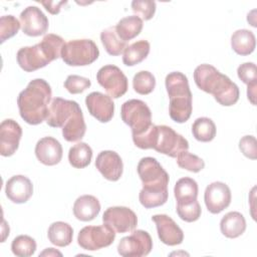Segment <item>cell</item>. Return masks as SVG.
Instances as JSON below:
<instances>
[{
  "instance_id": "30bf717a",
  "label": "cell",
  "mask_w": 257,
  "mask_h": 257,
  "mask_svg": "<svg viewBox=\"0 0 257 257\" xmlns=\"http://www.w3.org/2000/svg\"><path fill=\"white\" fill-rule=\"evenodd\" d=\"M96 80L112 98L122 96L128 88L126 76L116 65L107 64L100 67L96 73Z\"/></svg>"
},
{
  "instance_id": "4316f807",
  "label": "cell",
  "mask_w": 257,
  "mask_h": 257,
  "mask_svg": "<svg viewBox=\"0 0 257 257\" xmlns=\"http://www.w3.org/2000/svg\"><path fill=\"white\" fill-rule=\"evenodd\" d=\"M143 26L144 21L141 17L137 15H131L121 18L115 25V30L117 36L121 40L127 42L141 33Z\"/></svg>"
},
{
  "instance_id": "8fae6325",
  "label": "cell",
  "mask_w": 257,
  "mask_h": 257,
  "mask_svg": "<svg viewBox=\"0 0 257 257\" xmlns=\"http://www.w3.org/2000/svg\"><path fill=\"white\" fill-rule=\"evenodd\" d=\"M153 249L151 235L145 230H133L132 234L120 239L117 252L124 257L147 256Z\"/></svg>"
},
{
  "instance_id": "d6a6232c",
  "label": "cell",
  "mask_w": 257,
  "mask_h": 257,
  "mask_svg": "<svg viewBox=\"0 0 257 257\" xmlns=\"http://www.w3.org/2000/svg\"><path fill=\"white\" fill-rule=\"evenodd\" d=\"M156 86V78L154 74L148 70H141L134 75V90L142 95L150 94Z\"/></svg>"
},
{
  "instance_id": "ba28073f",
  "label": "cell",
  "mask_w": 257,
  "mask_h": 257,
  "mask_svg": "<svg viewBox=\"0 0 257 257\" xmlns=\"http://www.w3.org/2000/svg\"><path fill=\"white\" fill-rule=\"evenodd\" d=\"M153 149L160 154L167 155L171 158H177L181 152L188 151L189 143L171 126L162 124L156 126Z\"/></svg>"
},
{
  "instance_id": "7402d4cb",
  "label": "cell",
  "mask_w": 257,
  "mask_h": 257,
  "mask_svg": "<svg viewBox=\"0 0 257 257\" xmlns=\"http://www.w3.org/2000/svg\"><path fill=\"white\" fill-rule=\"evenodd\" d=\"M74 217L82 222L93 220L100 212V203L92 195H82L78 197L73 204Z\"/></svg>"
},
{
  "instance_id": "277c9868",
  "label": "cell",
  "mask_w": 257,
  "mask_h": 257,
  "mask_svg": "<svg viewBox=\"0 0 257 257\" xmlns=\"http://www.w3.org/2000/svg\"><path fill=\"white\" fill-rule=\"evenodd\" d=\"M165 84L170 98L169 113L171 118L178 123L186 122L193 110V95L187 76L180 71L170 72L166 76Z\"/></svg>"
},
{
  "instance_id": "ac0fdd59",
  "label": "cell",
  "mask_w": 257,
  "mask_h": 257,
  "mask_svg": "<svg viewBox=\"0 0 257 257\" xmlns=\"http://www.w3.org/2000/svg\"><path fill=\"white\" fill-rule=\"evenodd\" d=\"M95 167L104 179L111 182L118 181L123 171L122 160L114 151L100 152L96 157Z\"/></svg>"
},
{
  "instance_id": "d4e9b609",
  "label": "cell",
  "mask_w": 257,
  "mask_h": 257,
  "mask_svg": "<svg viewBox=\"0 0 257 257\" xmlns=\"http://www.w3.org/2000/svg\"><path fill=\"white\" fill-rule=\"evenodd\" d=\"M231 47L239 55L251 54L256 47V38L248 29H238L231 36Z\"/></svg>"
},
{
  "instance_id": "52a82bcc",
  "label": "cell",
  "mask_w": 257,
  "mask_h": 257,
  "mask_svg": "<svg viewBox=\"0 0 257 257\" xmlns=\"http://www.w3.org/2000/svg\"><path fill=\"white\" fill-rule=\"evenodd\" d=\"M139 177L146 191H167L170 181L169 174L161 164L152 157L141 159L137 168Z\"/></svg>"
},
{
  "instance_id": "5bb4252c",
  "label": "cell",
  "mask_w": 257,
  "mask_h": 257,
  "mask_svg": "<svg viewBox=\"0 0 257 257\" xmlns=\"http://www.w3.org/2000/svg\"><path fill=\"white\" fill-rule=\"evenodd\" d=\"M20 23L23 33L32 37L45 34L49 26L48 18L36 6L24 8L20 13Z\"/></svg>"
},
{
  "instance_id": "83f0119b",
  "label": "cell",
  "mask_w": 257,
  "mask_h": 257,
  "mask_svg": "<svg viewBox=\"0 0 257 257\" xmlns=\"http://www.w3.org/2000/svg\"><path fill=\"white\" fill-rule=\"evenodd\" d=\"M198 191V184L194 179L189 177L181 178L174 187V195L177 204L190 203L197 200Z\"/></svg>"
},
{
  "instance_id": "f35d334b",
  "label": "cell",
  "mask_w": 257,
  "mask_h": 257,
  "mask_svg": "<svg viewBox=\"0 0 257 257\" xmlns=\"http://www.w3.org/2000/svg\"><path fill=\"white\" fill-rule=\"evenodd\" d=\"M91 81L83 76L71 74L68 75L64 81V88L71 94H78L89 88Z\"/></svg>"
},
{
  "instance_id": "8992f818",
  "label": "cell",
  "mask_w": 257,
  "mask_h": 257,
  "mask_svg": "<svg viewBox=\"0 0 257 257\" xmlns=\"http://www.w3.org/2000/svg\"><path fill=\"white\" fill-rule=\"evenodd\" d=\"M122 121L132 128V136L144 134L152 123V112L147 103L141 99L124 101L120 107Z\"/></svg>"
},
{
  "instance_id": "e575fe53",
  "label": "cell",
  "mask_w": 257,
  "mask_h": 257,
  "mask_svg": "<svg viewBox=\"0 0 257 257\" xmlns=\"http://www.w3.org/2000/svg\"><path fill=\"white\" fill-rule=\"evenodd\" d=\"M168 197H169L168 190L151 192V191H146L142 189L139 195V200H140V203L146 209H151V208H156L164 205L168 201Z\"/></svg>"
},
{
  "instance_id": "44dd1931",
  "label": "cell",
  "mask_w": 257,
  "mask_h": 257,
  "mask_svg": "<svg viewBox=\"0 0 257 257\" xmlns=\"http://www.w3.org/2000/svg\"><path fill=\"white\" fill-rule=\"evenodd\" d=\"M78 103L61 97H55L49 104L46 123L51 127H61L71 115Z\"/></svg>"
},
{
  "instance_id": "ffe728a7",
  "label": "cell",
  "mask_w": 257,
  "mask_h": 257,
  "mask_svg": "<svg viewBox=\"0 0 257 257\" xmlns=\"http://www.w3.org/2000/svg\"><path fill=\"white\" fill-rule=\"evenodd\" d=\"M5 194L15 204L26 203L33 194L32 182L23 175H15L6 182Z\"/></svg>"
},
{
  "instance_id": "e0dca14e",
  "label": "cell",
  "mask_w": 257,
  "mask_h": 257,
  "mask_svg": "<svg viewBox=\"0 0 257 257\" xmlns=\"http://www.w3.org/2000/svg\"><path fill=\"white\" fill-rule=\"evenodd\" d=\"M155 222L159 239L168 246L180 245L184 240V232L178 224L166 214H158L152 217Z\"/></svg>"
},
{
  "instance_id": "cb8c5ba5",
  "label": "cell",
  "mask_w": 257,
  "mask_h": 257,
  "mask_svg": "<svg viewBox=\"0 0 257 257\" xmlns=\"http://www.w3.org/2000/svg\"><path fill=\"white\" fill-rule=\"evenodd\" d=\"M221 233L230 239L241 236L246 230V220L240 212H229L220 221Z\"/></svg>"
},
{
  "instance_id": "5b68a950",
  "label": "cell",
  "mask_w": 257,
  "mask_h": 257,
  "mask_svg": "<svg viewBox=\"0 0 257 257\" xmlns=\"http://www.w3.org/2000/svg\"><path fill=\"white\" fill-rule=\"evenodd\" d=\"M99 56V49L91 39H74L64 43L61 59L69 66H85Z\"/></svg>"
},
{
  "instance_id": "3957f363",
  "label": "cell",
  "mask_w": 257,
  "mask_h": 257,
  "mask_svg": "<svg viewBox=\"0 0 257 257\" xmlns=\"http://www.w3.org/2000/svg\"><path fill=\"white\" fill-rule=\"evenodd\" d=\"M64 43L61 36L48 33L39 43L21 47L16 54L17 63L26 72L35 71L59 58Z\"/></svg>"
},
{
  "instance_id": "b9f144b4",
  "label": "cell",
  "mask_w": 257,
  "mask_h": 257,
  "mask_svg": "<svg viewBox=\"0 0 257 257\" xmlns=\"http://www.w3.org/2000/svg\"><path fill=\"white\" fill-rule=\"evenodd\" d=\"M239 149L241 153L248 159H257V142L254 136H244L239 141Z\"/></svg>"
},
{
  "instance_id": "4dcf8cb0",
  "label": "cell",
  "mask_w": 257,
  "mask_h": 257,
  "mask_svg": "<svg viewBox=\"0 0 257 257\" xmlns=\"http://www.w3.org/2000/svg\"><path fill=\"white\" fill-rule=\"evenodd\" d=\"M100 41L105 51L112 56L120 55L127 46L126 42L117 36L115 26H110L102 30L100 33Z\"/></svg>"
},
{
  "instance_id": "1f68e13d",
  "label": "cell",
  "mask_w": 257,
  "mask_h": 257,
  "mask_svg": "<svg viewBox=\"0 0 257 257\" xmlns=\"http://www.w3.org/2000/svg\"><path fill=\"white\" fill-rule=\"evenodd\" d=\"M216 124L215 122L206 116L198 117L192 124L193 137L202 143H208L214 140L216 137Z\"/></svg>"
},
{
  "instance_id": "8d00e7d4",
  "label": "cell",
  "mask_w": 257,
  "mask_h": 257,
  "mask_svg": "<svg viewBox=\"0 0 257 257\" xmlns=\"http://www.w3.org/2000/svg\"><path fill=\"white\" fill-rule=\"evenodd\" d=\"M21 27L19 20L13 15H3L0 18V42L3 43L7 39L17 34Z\"/></svg>"
},
{
  "instance_id": "9c48e42d",
  "label": "cell",
  "mask_w": 257,
  "mask_h": 257,
  "mask_svg": "<svg viewBox=\"0 0 257 257\" xmlns=\"http://www.w3.org/2000/svg\"><path fill=\"white\" fill-rule=\"evenodd\" d=\"M116 232L108 225L85 226L77 236V244L84 250L95 251L111 245L115 239Z\"/></svg>"
},
{
  "instance_id": "4fadbf2b",
  "label": "cell",
  "mask_w": 257,
  "mask_h": 257,
  "mask_svg": "<svg viewBox=\"0 0 257 257\" xmlns=\"http://www.w3.org/2000/svg\"><path fill=\"white\" fill-rule=\"evenodd\" d=\"M232 195L231 190L223 182H213L207 186L204 193V201L208 211L219 214L229 207Z\"/></svg>"
},
{
  "instance_id": "484cf974",
  "label": "cell",
  "mask_w": 257,
  "mask_h": 257,
  "mask_svg": "<svg viewBox=\"0 0 257 257\" xmlns=\"http://www.w3.org/2000/svg\"><path fill=\"white\" fill-rule=\"evenodd\" d=\"M47 237L53 245L57 247H65L72 242L73 229L68 223L62 221L53 222L48 228Z\"/></svg>"
},
{
  "instance_id": "f546056e",
  "label": "cell",
  "mask_w": 257,
  "mask_h": 257,
  "mask_svg": "<svg viewBox=\"0 0 257 257\" xmlns=\"http://www.w3.org/2000/svg\"><path fill=\"white\" fill-rule=\"evenodd\" d=\"M92 159L91 148L83 142L73 145L68 152L69 164L75 169H83L87 167Z\"/></svg>"
},
{
  "instance_id": "ee69618b",
  "label": "cell",
  "mask_w": 257,
  "mask_h": 257,
  "mask_svg": "<svg viewBox=\"0 0 257 257\" xmlns=\"http://www.w3.org/2000/svg\"><path fill=\"white\" fill-rule=\"evenodd\" d=\"M256 87H257V85H255V86H247V97H248V99L250 100V102L253 105L256 104V101H255V98H256Z\"/></svg>"
},
{
  "instance_id": "ab89813d",
  "label": "cell",
  "mask_w": 257,
  "mask_h": 257,
  "mask_svg": "<svg viewBox=\"0 0 257 257\" xmlns=\"http://www.w3.org/2000/svg\"><path fill=\"white\" fill-rule=\"evenodd\" d=\"M131 6L134 13L141 16L143 21L152 19L156 12V2L151 0H134Z\"/></svg>"
},
{
  "instance_id": "6da1fadb",
  "label": "cell",
  "mask_w": 257,
  "mask_h": 257,
  "mask_svg": "<svg viewBox=\"0 0 257 257\" xmlns=\"http://www.w3.org/2000/svg\"><path fill=\"white\" fill-rule=\"evenodd\" d=\"M52 90L49 83L42 78L31 80L17 96V104L22 119L32 125L46 120Z\"/></svg>"
},
{
  "instance_id": "7bdbcfd3",
  "label": "cell",
  "mask_w": 257,
  "mask_h": 257,
  "mask_svg": "<svg viewBox=\"0 0 257 257\" xmlns=\"http://www.w3.org/2000/svg\"><path fill=\"white\" fill-rule=\"evenodd\" d=\"M45 9L50 13V14H58L60 12L61 6L65 5L67 1H41L40 2Z\"/></svg>"
},
{
  "instance_id": "9a60e30c",
  "label": "cell",
  "mask_w": 257,
  "mask_h": 257,
  "mask_svg": "<svg viewBox=\"0 0 257 257\" xmlns=\"http://www.w3.org/2000/svg\"><path fill=\"white\" fill-rule=\"evenodd\" d=\"M22 137L20 124L12 119H4L0 124V155L10 157L18 150Z\"/></svg>"
},
{
  "instance_id": "2e32d148",
  "label": "cell",
  "mask_w": 257,
  "mask_h": 257,
  "mask_svg": "<svg viewBox=\"0 0 257 257\" xmlns=\"http://www.w3.org/2000/svg\"><path fill=\"white\" fill-rule=\"evenodd\" d=\"M88 112L100 122H108L114 113V103L109 95L92 91L85 97Z\"/></svg>"
},
{
  "instance_id": "836d02e7",
  "label": "cell",
  "mask_w": 257,
  "mask_h": 257,
  "mask_svg": "<svg viewBox=\"0 0 257 257\" xmlns=\"http://www.w3.org/2000/svg\"><path fill=\"white\" fill-rule=\"evenodd\" d=\"M11 250L18 257H29L36 251V242L28 235H19L13 239Z\"/></svg>"
},
{
  "instance_id": "d590c367",
  "label": "cell",
  "mask_w": 257,
  "mask_h": 257,
  "mask_svg": "<svg viewBox=\"0 0 257 257\" xmlns=\"http://www.w3.org/2000/svg\"><path fill=\"white\" fill-rule=\"evenodd\" d=\"M177 164L180 168L192 173H199L205 168V162L188 151H183L177 156Z\"/></svg>"
},
{
  "instance_id": "7a4b0ae2",
  "label": "cell",
  "mask_w": 257,
  "mask_h": 257,
  "mask_svg": "<svg viewBox=\"0 0 257 257\" xmlns=\"http://www.w3.org/2000/svg\"><path fill=\"white\" fill-rule=\"evenodd\" d=\"M194 80L198 88L212 94L223 106H231L239 99L240 91L237 84L211 64L197 66L194 70Z\"/></svg>"
},
{
  "instance_id": "74e56055",
  "label": "cell",
  "mask_w": 257,
  "mask_h": 257,
  "mask_svg": "<svg viewBox=\"0 0 257 257\" xmlns=\"http://www.w3.org/2000/svg\"><path fill=\"white\" fill-rule=\"evenodd\" d=\"M176 211L178 216L185 222H195L197 221L202 214V209L197 200L190 203L177 204Z\"/></svg>"
},
{
  "instance_id": "d6986e66",
  "label": "cell",
  "mask_w": 257,
  "mask_h": 257,
  "mask_svg": "<svg viewBox=\"0 0 257 257\" xmlns=\"http://www.w3.org/2000/svg\"><path fill=\"white\" fill-rule=\"evenodd\" d=\"M35 156L37 160L45 166L57 165L62 159V146L52 137L40 139L35 146Z\"/></svg>"
},
{
  "instance_id": "603a6c76",
  "label": "cell",
  "mask_w": 257,
  "mask_h": 257,
  "mask_svg": "<svg viewBox=\"0 0 257 257\" xmlns=\"http://www.w3.org/2000/svg\"><path fill=\"white\" fill-rule=\"evenodd\" d=\"M85 132L86 124L84 121L82 110L78 104L62 126V137L65 141L70 143L78 142L84 137Z\"/></svg>"
},
{
  "instance_id": "f1b7e54d",
  "label": "cell",
  "mask_w": 257,
  "mask_h": 257,
  "mask_svg": "<svg viewBox=\"0 0 257 257\" xmlns=\"http://www.w3.org/2000/svg\"><path fill=\"white\" fill-rule=\"evenodd\" d=\"M150 43L147 40H139L126 46L123 51L122 62L126 66H134L145 60L150 53Z\"/></svg>"
},
{
  "instance_id": "7c38bea8",
  "label": "cell",
  "mask_w": 257,
  "mask_h": 257,
  "mask_svg": "<svg viewBox=\"0 0 257 257\" xmlns=\"http://www.w3.org/2000/svg\"><path fill=\"white\" fill-rule=\"evenodd\" d=\"M102 222L112 228L116 233L132 232L138 225L136 213L123 206L107 208L102 215Z\"/></svg>"
},
{
  "instance_id": "f6af8a7d",
  "label": "cell",
  "mask_w": 257,
  "mask_h": 257,
  "mask_svg": "<svg viewBox=\"0 0 257 257\" xmlns=\"http://www.w3.org/2000/svg\"><path fill=\"white\" fill-rule=\"evenodd\" d=\"M56 255L62 256V253L57 251V250H55L54 248H46L44 251H42L39 254V256H56Z\"/></svg>"
},
{
  "instance_id": "60d3db41",
  "label": "cell",
  "mask_w": 257,
  "mask_h": 257,
  "mask_svg": "<svg viewBox=\"0 0 257 257\" xmlns=\"http://www.w3.org/2000/svg\"><path fill=\"white\" fill-rule=\"evenodd\" d=\"M237 75L247 86L257 85V69L253 62H245L238 66Z\"/></svg>"
}]
</instances>
